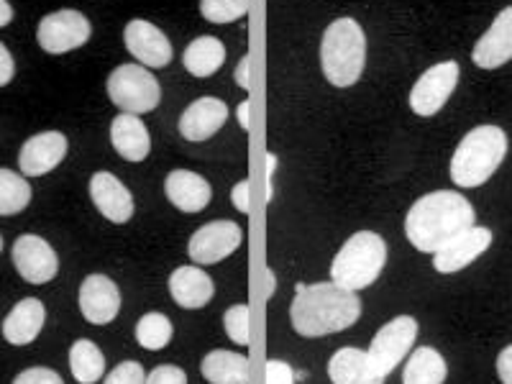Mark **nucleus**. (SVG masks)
<instances>
[{
    "label": "nucleus",
    "instance_id": "nucleus-34",
    "mask_svg": "<svg viewBox=\"0 0 512 384\" xmlns=\"http://www.w3.org/2000/svg\"><path fill=\"white\" fill-rule=\"evenodd\" d=\"M264 372H267L264 384H295V372H292V367L287 364V361L269 359Z\"/></svg>",
    "mask_w": 512,
    "mask_h": 384
},
{
    "label": "nucleus",
    "instance_id": "nucleus-5",
    "mask_svg": "<svg viewBox=\"0 0 512 384\" xmlns=\"http://www.w3.org/2000/svg\"><path fill=\"white\" fill-rule=\"evenodd\" d=\"M387 264V244L379 233L359 231L338 249L331 264V277L344 290L359 292L374 285Z\"/></svg>",
    "mask_w": 512,
    "mask_h": 384
},
{
    "label": "nucleus",
    "instance_id": "nucleus-26",
    "mask_svg": "<svg viewBox=\"0 0 512 384\" xmlns=\"http://www.w3.org/2000/svg\"><path fill=\"white\" fill-rule=\"evenodd\" d=\"M70 369L72 377L80 384H95L100 377H105L103 351L88 338H80L70 349Z\"/></svg>",
    "mask_w": 512,
    "mask_h": 384
},
{
    "label": "nucleus",
    "instance_id": "nucleus-7",
    "mask_svg": "<svg viewBox=\"0 0 512 384\" xmlns=\"http://www.w3.org/2000/svg\"><path fill=\"white\" fill-rule=\"evenodd\" d=\"M108 98L123 113H149L162 100V90L152 72L144 64H121L108 77Z\"/></svg>",
    "mask_w": 512,
    "mask_h": 384
},
{
    "label": "nucleus",
    "instance_id": "nucleus-13",
    "mask_svg": "<svg viewBox=\"0 0 512 384\" xmlns=\"http://www.w3.org/2000/svg\"><path fill=\"white\" fill-rule=\"evenodd\" d=\"M121 310L118 285L105 274H90L80 285V313L93 326H108Z\"/></svg>",
    "mask_w": 512,
    "mask_h": 384
},
{
    "label": "nucleus",
    "instance_id": "nucleus-21",
    "mask_svg": "<svg viewBox=\"0 0 512 384\" xmlns=\"http://www.w3.org/2000/svg\"><path fill=\"white\" fill-rule=\"evenodd\" d=\"M113 149L121 154L126 162H144L152 152V136L146 131L144 121L134 113H121L111 123Z\"/></svg>",
    "mask_w": 512,
    "mask_h": 384
},
{
    "label": "nucleus",
    "instance_id": "nucleus-12",
    "mask_svg": "<svg viewBox=\"0 0 512 384\" xmlns=\"http://www.w3.org/2000/svg\"><path fill=\"white\" fill-rule=\"evenodd\" d=\"M489 246H492V231L489 228H466L433 254V267L441 274H456L477 262Z\"/></svg>",
    "mask_w": 512,
    "mask_h": 384
},
{
    "label": "nucleus",
    "instance_id": "nucleus-35",
    "mask_svg": "<svg viewBox=\"0 0 512 384\" xmlns=\"http://www.w3.org/2000/svg\"><path fill=\"white\" fill-rule=\"evenodd\" d=\"M13 384H64V382L57 372H52V369L34 367L18 374V377L13 379Z\"/></svg>",
    "mask_w": 512,
    "mask_h": 384
},
{
    "label": "nucleus",
    "instance_id": "nucleus-30",
    "mask_svg": "<svg viewBox=\"0 0 512 384\" xmlns=\"http://www.w3.org/2000/svg\"><path fill=\"white\" fill-rule=\"evenodd\" d=\"M249 0H200V13L210 24H231L246 16Z\"/></svg>",
    "mask_w": 512,
    "mask_h": 384
},
{
    "label": "nucleus",
    "instance_id": "nucleus-15",
    "mask_svg": "<svg viewBox=\"0 0 512 384\" xmlns=\"http://www.w3.org/2000/svg\"><path fill=\"white\" fill-rule=\"evenodd\" d=\"M472 59L479 70H497L512 59V6L502 8L482 39L474 44Z\"/></svg>",
    "mask_w": 512,
    "mask_h": 384
},
{
    "label": "nucleus",
    "instance_id": "nucleus-6",
    "mask_svg": "<svg viewBox=\"0 0 512 384\" xmlns=\"http://www.w3.org/2000/svg\"><path fill=\"white\" fill-rule=\"evenodd\" d=\"M415 338H418V320L410 315H397L390 323H384L367 351L364 384H384L387 374L410 354Z\"/></svg>",
    "mask_w": 512,
    "mask_h": 384
},
{
    "label": "nucleus",
    "instance_id": "nucleus-37",
    "mask_svg": "<svg viewBox=\"0 0 512 384\" xmlns=\"http://www.w3.org/2000/svg\"><path fill=\"white\" fill-rule=\"evenodd\" d=\"M13 72H16V64H13L11 52H8L6 44L0 41V88H6L8 82L13 80Z\"/></svg>",
    "mask_w": 512,
    "mask_h": 384
},
{
    "label": "nucleus",
    "instance_id": "nucleus-1",
    "mask_svg": "<svg viewBox=\"0 0 512 384\" xmlns=\"http://www.w3.org/2000/svg\"><path fill=\"white\" fill-rule=\"evenodd\" d=\"M477 221L472 203L461 192L438 190L415 200L405 218V236L423 254H436L443 244Z\"/></svg>",
    "mask_w": 512,
    "mask_h": 384
},
{
    "label": "nucleus",
    "instance_id": "nucleus-20",
    "mask_svg": "<svg viewBox=\"0 0 512 384\" xmlns=\"http://www.w3.org/2000/svg\"><path fill=\"white\" fill-rule=\"evenodd\" d=\"M169 295L180 308L200 310L213 300L216 285L200 267H180L169 274Z\"/></svg>",
    "mask_w": 512,
    "mask_h": 384
},
{
    "label": "nucleus",
    "instance_id": "nucleus-36",
    "mask_svg": "<svg viewBox=\"0 0 512 384\" xmlns=\"http://www.w3.org/2000/svg\"><path fill=\"white\" fill-rule=\"evenodd\" d=\"M249 187H251L249 180H241V182H236L231 190V203L236 205V210H239V213H249L251 210Z\"/></svg>",
    "mask_w": 512,
    "mask_h": 384
},
{
    "label": "nucleus",
    "instance_id": "nucleus-10",
    "mask_svg": "<svg viewBox=\"0 0 512 384\" xmlns=\"http://www.w3.org/2000/svg\"><path fill=\"white\" fill-rule=\"evenodd\" d=\"M244 233L233 221H213L192 233L187 254L195 264H218L241 246Z\"/></svg>",
    "mask_w": 512,
    "mask_h": 384
},
{
    "label": "nucleus",
    "instance_id": "nucleus-32",
    "mask_svg": "<svg viewBox=\"0 0 512 384\" xmlns=\"http://www.w3.org/2000/svg\"><path fill=\"white\" fill-rule=\"evenodd\" d=\"M103 384H146L144 367L139 361H121L116 369H113Z\"/></svg>",
    "mask_w": 512,
    "mask_h": 384
},
{
    "label": "nucleus",
    "instance_id": "nucleus-44",
    "mask_svg": "<svg viewBox=\"0 0 512 384\" xmlns=\"http://www.w3.org/2000/svg\"><path fill=\"white\" fill-rule=\"evenodd\" d=\"M0 251H3V236H0Z\"/></svg>",
    "mask_w": 512,
    "mask_h": 384
},
{
    "label": "nucleus",
    "instance_id": "nucleus-40",
    "mask_svg": "<svg viewBox=\"0 0 512 384\" xmlns=\"http://www.w3.org/2000/svg\"><path fill=\"white\" fill-rule=\"evenodd\" d=\"M274 167H277V159H274V154H267V203H272L274 198V185H272Z\"/></svg>",
    "mask_w": 512,
    "mask_h": 384
},
{
    "label": "nucleus",
    "instance_id": "nucleus-24",
    "mask_svg": "<svg viewBox=\"0 0 512 384\" xmlns=\"http://www.w3.org/2000/svg\"><path fill=\"white\" fill-rule=\"evenodd\" d=\"M182 62H185V70L195 77L216 75L226 62V47L216 36H198L187 44Z\"/></svg>",
    "mask_w": 512,
    "mask_h": 384
},
{
    "label": "nucleus",
    "instance_id": "nucleus-18",
    "mask_svg": "<svg viewBox=\"0 0 512 384\" xmlns=\"http://www.w3.org/2000/svg\"><path fill=\"white\" fill-rule=\"evenodd\" d=\"M228 121V105L218 98H198L187 105L180 118V134L187 141H208L216 136Z\"/></svg>",
    "mask_w": 512,
    "mask_h": 384
},
{
    "label": "nucleus",
    "instance_id": "nucleus-11",
    "mask_svg": "<svg viewBox=\"0 0 512 384\" xmlns=\"http://www.w3.org/2000/svg\"><path fill=\"white\" fill-rule=\"evenodd\" d=\"M13 264H16L18 274L31 285H47L57 277L59 269L57 251L47 239L34 236V233L18 236L13 244Z\"/></svg>",
    "mask_w": 512,
    "mask_h": 384
},
{
    "label": "nucleus",
    "instance_id": "nucleus-9",
    "mask_svg": "<svg viewBox=\"0 0 512 384\" xmlns=\"http://www.w3.org/2000/svg\"><path fill=\"white\" fill-rule=\"evenodd\" d=\"M459 64L456 62H441L431 70H425L420 80L415 82V88L410 90V108L418 116L428 118L436 116L448 98L454 95L456 85H459Z\"/></svg>",
    "mask_w": 512,
    "mask_h": 384
},
{
    "label": "nucleus",
    "instance_id": "nucleus-23",
    "mask_svg": "<svg viewBox=\"0 0 512 384\" xmlns=\"http://www.w3.org/2000/svg\"><path fill=\"white\" fill-rule=\"evenodd\" d=\"M200 369L210 384H249V359L236 351H210Z\"/></svg>",
    "mask_w": 512,
    "mask_h": 384
},
{
    "label": "nucleus",
    "instance_id": "nucleus-29",
    "mask_svg": "<svg viewBox=\"0 0 512 384\" xmlns=\"http://www.w3.org/2000/svg\"><path fill=\"white\" fill-rule=\"evenodd\" d=\"M172 333H175L172 320L162 313H146L136 323V341L146 351L167 349L169 341H172Z\"/></svg>",
    "mask_w": 512,
    "mask_h": 384
},
{
    "label": "nucleus",
    "instance_id": "nucleus-19",
    "mask_svg": "<svg viewBox=\"0 0 512 384\" xmlns=\"http://www.w3.org/2000/svg\"><path fill=\"white\" fill-rule=\"evenodd\" d=\"M164 192H167L169 203L182 213H200V210L208 208L210 198H213L208 180L190 172V169L169 172L167 180H164Z\"/></svg>",
    "mask_w": 512,
    "mask_h": 384
},
{
    "label": "nucleus",
    "instance_id": "nucleus-14",
    "mask_svg": "<svg viewBox=\"0 0 512 384\" xmlns=\"http://www.w3.org/2000/svg\"><path fill=\"white\" fill-rule=\"evenodd\" d=\"M123 41H126V49L139 59L144 67H167L172 62V44H169L167 36L157 29L149 21H128L126 29H123Z\"/></svg>",
    "mask_w": 512,
    "mask_h": 384
},
{
    "label": "nucleus",
    "instance_id": "nucleus-17",
    "mask_svg": "<svg viewBox=\"0 0 512 384\" xmlns=\"http://www.w3.org/2000/svg\"><path fill=\"white\" fill-rule=\"evenodd\" d=\"M90 198L100 216L111 223H128L134 216V195L113 172H95L90 180Z\"/></svg>",
    "mask_w": 512,
    "mask_h": 384
},
{
    "label": "nucleus",
    "instance_id": "nucleus-8",
    "mask_svg": "<svg viewBox=\"0 0 512 384\" xmlns=\"http://www.w3.org/2000/svg\"><path fill=\"white\" fill-rule=\"evenodd\" d=\"M90 21L80 11H57L41 18L36 39L47 54H67L90 39Z\"/></svg>",
    "mask_w": 512,
    "mask_h": 384
},
{
    "label": "nucleus",
    "instance_id": "nucleus-43",
    "mask_svg": "<svg viewBox=\"0 0 512 384\" xmlns=\"http://www.w3.org/2000/svg\"><path fill=\"white\" fill-rule=\"evenodd\" d=\"M274 269H264V295L272 297L274 295Z\"/></svg>",
    "mask_w": 512,
    "mask_h": 384
},
{
    "label": "nucleus",
    "instance_id": "nucleus-39",
    "mask_svg": "<svg viewBox=\"0 0 512 384\" xmlns=\"http://www.w3.org/2000/svg\"><path fill=\"white\" fill-rule=\"evenodd\" d=\"M249 64H251V59H249V57H241L239 67H236V85H239V88H244V90H249V88H251Z\"/></svg>",
    "mask_w": 512,
    "mask_h": 384
},
{
    "label": "nucleus",
    "instance_id": "nucleus-33",
    "mask_svg": "<svg viewBox=\"0 0 512 384\" xmlns=\"http://www.w3.org/2000/svg\"><path fill=\"white\" fill-rule=\"evenodd\" d=\"M146 384H187V374L175 364H162L152 374H146Z\"/></svg>",
    "mask_w": 512,
    "mask_h": 384
},
{
    "label": "nucleus",
    "instance_id": "nucleus-27",
    "mask_svg": "<svg viewBox=\"0 0 512 384\" xmlns=\"http://www.w3.org/2000/svg\"><path fill=\"white\" fill-rule=\"evenodd\" d=\"M367 372V351L361 349H338L328 361V377L333 384H364Z\"/></svg>",
    "mask_w": 512,
    "mask_h": 384
},
{
    "label": "nucleus",
    "instance_id": "nucleus-42",
    "mask_svg": "<svg viewBox=\"0 0 512 384\" xmlns=\"http://www.w3.org/2000/svg\"><path fill=\"white\" fill-rule=\"evenodd\" d=\"M249 108H251V103L249 100H244V103L239 105V123H241V128H244V131H249Z\"/></svg>",
    "mask_w": 512,
    "mask_h": 384
},
{
    "label": "nucleus",
    "instance_id": "nucleus-41",
    "mask_svg": "<svg viewBox=\"0 0 512 384\" xmlns=\"http://www.w3.org/2000/svg\"><path fill=\"white\" fill-rule=\"evenodd\" d=\"M11 18H13L11 3H8V0H0V29L11 24Z\"/></svg>",
    "mask_w": 512,
    "mask_h": 384
},
{
    "label": "nucleus",
    "instance_id": "nucleus-4",
    "mask_svg": "<svg viewBox=\"0 0 512 384\" xmlns=\"http://www.w3.org/2000/svg\"><path fill=\"white\" fill-rule=\"evenodd\" d=\"M507 154V136L500 126H477L461 139L451 157L454 185L479 187L500 169Z\"/></svg>",
    "mask_w": 512,
    "mask_h": 384
},
{
    "label": "nucleus",
    "instance_id": "nucleus-3",
    "mask_svg": "<svg viewBox=\"0 0 512 384\" xmlns=\"http://www.w3.org/2000/svg\"><path fill=\"white\" fill-rule=\"evenodd\" d=\"M367 62V36L354 18H338L320 41V67L336 88H351L364 72Z\"/></svg>",
    "mask_w": 512,
    "mask_h": 384
},
{
    "label": "nucleus",
    "instance_id": "nucleus-16",
    "mask_svg": "<svg viewBox=\"0 0 512 384\" xmlns=\"http://www.w3.org/2000/svg\"><path fill=\"white\" fill-rule=\"evenodd\" d=\"M67 157V136L59 131H44L36 134L21 146L18 154V167L26 177H41L59 167V162Z\"/></svg>",
    "mask_w": 512,
    "mask_h": 384
},
{
    "label": "nucleus",
    "instance_id": "nucleus-2",
    "mask_svg": "<svg viewBox=\"0 0 512 384\" xmlns=\"http://www.w3.org/2000/svg\"><path fill=\"white\" fill-rule=\"evenodd\" d=\"M361 318V300L356 292L344 290L336 282L297 285L290 308L292 328L297 336L320 338L341 333Z\"/></svg>",
    "mask_w": 512,
    "mask_h": 384
},
{
    "label": "nucleus",
    "instance_id": "nucleus-31",
    "mask_svg": "<svg viewBox=\"0 0 512 384\" xmlns=\"http://www.w3.org/2000/svg\"><path fill=\"white\" fill-rule=\"evenodd\" d=\"M223 326H226V333L233 344L249 346V305L239 303L228 308L226 315H223Z\"/></svg>",
    "mask_w": 512,
    "mask_h": 384
},
{
    "label": "nucleus",
    "instance_id": "nucleus-25",
    "mask_svg": "<svg viewBox=\"0 0 512 384\" xmlns=\"http://www.w3.org/2000/svg\"><path fill=\"white\" fill-rule=\"evenodd\" d=\"M446 361L431 346H420L405 364L402 384H443L446 382Z\"/></svg>",
    "mask_w": 512,
    "mask_h": 384
},
{
    "label": "nucleus",
    "instance_id": "nucleus-38",
    "mask_svg": "<svg viewBox=\"0 0 512 384\" xmlns=\"http://www.w3.org/2000/svg\"><path fill=\"white\" fill-rule=\"evenodd\" d=\"M497 374H500L502 384H512V344L497 356Z\"/></svg>",
    "mask_w": 512,
    "mask_h": 384
},
{
    "label": "nucleus",
    "instance_id": "nucleus-28",
    "mask_svg": "<svg viewBox=\"0 0 512 384\" xmlns=\"http://www.w3.org/2000/svg\"><path fill=\"white\" fill-rule=\"evenodd\" d=\"M31 203V187L21 175L0 167V216H16Z\"/></svg>",
    "mask_w": 512,
    "mask_h": 384
},
{
    "label": "nucleus",
    "instance_id": "nucleus-22",
    "mask_svg": "<svg viewBox=\"0 0 512 384\" xmlns=\"http://www.w3.org/2000/svg\"><path fill=\"white\" fill-rule=\"evenodd\" d=\"M44 320H47L44 303L36 300V297H26V300L13 305L8 318L3 320V336H6L8 344L26 346L31 341H36V336L44 328Z\"/></svg>",
    "mask_w": 512,
    "mask_h": 384
}]
</instances>
